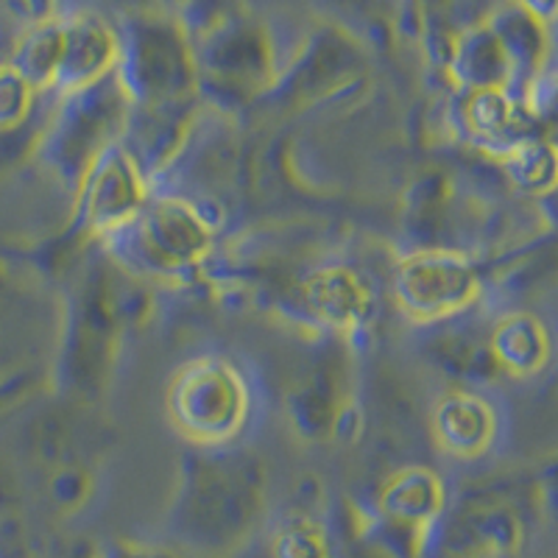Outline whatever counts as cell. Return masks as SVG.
Returning <instances> with one entry per match:
<instances>
[{"label": "cell", "mask_w": 558, "mask_h": 558, "mask_svg": "<svg viewBox=\"0 0 558 558\" xmlns=\"http://www.w3.org/2000/svg\"><path fill=\"white\" fill-rule=\"evenodd\" d=\"M121 59L114 78L132 107L193 101L196 96V57L193 43L173 14L140 9L123 26Z\"/></svg>", "instance_id": "1"}, {"label": "cell", "mask_w": 558, "mask_h": 558, "mask_svg": "<svg viewBox=\"0 0 558 558\" xmlns=\"http://www.w3.org/2000/svg\"><path fill=\"white\" fill-rule=\"evenodd\" d=\"M193 57L198 89L218 96H254L277 78L271 37L241 9L193 39Z\"/></svg>", "instance_id": "2"}, {"label": "cell", "mask_w": 558, "mask_h": 558, "mask_svg": "<svg viewBox=\"0 0 558 558\" xmlns=\"http://www.w3.org/2000/svg\"><path fill=\"white\" fill-rule=\"evenodd\" d=\"M134 268L162 277L191 271L213 248V229L193 204L162 198L146 204L137 216L118 229Z\"/></svg>", "instance_id": "3"}, {"label": "cell", "mask_w": 558, "mask_h": 558, "mask_svg": "<svg viewBox=\"0 0 558 558\" xmlns=\"http://www.w3.org/2000/svg\"><path fill=\"white\" fill-rule=\"evenodd\" d=\"M246 408V386L223 361L191 363L173 383V418L187 436L204 445H221L235 436Z\"/></svg>", "instance_id": "4"}, {"label": "cell", "mask_w": 558, "mask_h": 558, "mask_svg": "<svg viewBox=\"0 0 558 558\" xmlns=\"http://www.w3.org/2000/svg\"><path fill=\"white\" fill-rule=\"evenodd\" d=\"M483 277L470 257L461 252L425 248L400 263L393 291L413 318L436 322L450 318L481 296Z\"/></svg>", "instance_id": "5"}, {"label": "cell", "mask_w": 558, "mask_h": 558, "mask_svg": "<svg viewBox=\"0 0 558 558\" xmlns=\"http://www.w3.org/2000/svg\"><path fill=\"white\" fill-rule=\"evenodd\" d=\"M84 218L98 232H118L146 207V177L132 151L109 146L82 179Z\"/></svg>", "instance_id": "6"}, {"label": "cell", "mask_w": 558, "mask_h": 558, "mask_svg": "<svg viewBox=\"0 0 558 558\" xmlns=\"http://www.w3.org/2000/svg\"><path fill=\"white\" fill-rule=\"evenodd\" d=\"M121 59V34L98 14H73L62 20V59L57 84L64 93L96 87L114 76Z\"/></svg>", "instance_id": "7"}, {"label": "cell", "mask_w": 558, "mask_h": 558, "mask_svg": "<svg viewBox=\"0 0 558 558\" xmlns=\"http://www.w3.org/2000/svg\"><path fill=\"white\" fill-rule=\"evenodd\" d=\"M450 73L463 93H477V89H511V93H520L506 48H502L495 28L488 23L466 28L456 39L450 51Z\"/></svg>", "instance_id": "8"}, {"label": "cell", "mask_w": 558, "mask_h": 558, "mask_svg": "<svg viewBox=\"0 0 558 558\" xmlns=\"http://www.w3.org/2000/svg\"><path fill=\"white\" fill-rule=\"evenodd\" d=\"M302 293L313 316L336 330H352L366 322L372 311V293L366 282L349 268H324L313 274Z\"/></svg>", "instance_id": "9"}, {"label": "cell", "mask_w": 558, "mask_h": 558, "mask_svg": "<svg viewBox=\"0 0 558 558\" xmlns=\"http://www.w3.org/2000/svg\"><path fill=\"white\" fill-rule=\"evenodd\" d=\"M497 433L495 411L475 393H450L436 411L438 445L458 458H477Z\"/></svg>", "instance_id": "10"}, {"label": "cell", "mask_w": 558, "mask_h": 558, "mask_svg": "<svg viewBox=\"0 0 558 558\" xmlns=\"http://www.w3.org/2000/svg\"><path fill=\"white\" fill-rule=\"evenodd\" d=\"M492 355L511 375L531 377L550 361V332L536 316L511 313L495 327Z\"/></svg>", "instance_id": "11"}, {"label": "cell", "mask_w": 558, "mask_h": 558, "mask_svg": "<svg viewBox=\"0 0 558 558\" xmlns=\"http://www.w3.org/2000/svg\"><path fill=\"white\" fill-rule=\"evenodd\" d=\"M62 59V20L45 17L20 39L14 51V64L20 76L32 87H53Z\"/></svg>", "instance_id": "12"}, {"label": "cell", "mask_w": 558, "mask_h": 558, "mask_svg": "<svg viewBox=\"0 0 558 558\" xmlns=\"http://www.w3.org/2000/svg\"><path fill=\"white\" fill-rule=\"evenodd\" d=\"M508 177L531 193L553 191L558 184V148L547 140H531L502 157Z\"/></svg>", "instance_id": "13"}, {"label": "cell", "mask_w": 558, "mask_h": 558, "mask_svg": "<svg viewBox=\"0 0 558 558\" xmlns=\"http://www.w3.org/2000/svg\"><path fill=\"white\" fill-rule=\"evenodd\" d=\"M527 101L539 126V137L558 148V76L539 78L527 89Z\"/></svg>", "instance_id": "14"}, {"label": "cell", "mask_w": 558, "mask_h": 558, "mask_svg": "<svg viewBox=\"0 0 558 558\" xmlns=\"http://www.w3.org/2000/svg\"><path fill=\"white\" fill-rule=\"evenodd\" d=\"M32 84L14 68H0V123L17 121L32 104Z\"/></svg>", "instance_id": "15"}, {"label": "cell", "mask_w": 558, "mask_h": 558, "mask_svg": "<svg viewBox=\"0 0 558 558\" xmlns=\"http://www.w3.org/2000/svg\"><path fill=\"white\" fill-rule=\"evenodd\" d=\"M517 7L525 9L531 17H536L539 23H547V20H553L558 14V0H520Z\"/></svg>", "instance_id": "16"}, {"label": "cell", "mask_w": 558, "mask_h": 558, "mask_svg": "<svg viewBox=\"0 0 558 558\" xmlns=\"http://www.w3.org/2000/svg\"><path fill=\"white\" fill-rule=\"evenodd\" d=\"M28 3H32L39 17H48V12H51V0H28Z\"/></svg>", "instance_id": "17"}, {"label": "cell", "mask_w": 558, "mask_h": 558, "mask_svg": "<svg viewBox=\"0 0 558 558\" xmlns=\"http://www.w3.org/2000/svg\"><path fill=\"white\" fill-rule=\"evenodd\" d=\"M137 3H143V9H146V3H157V0H137Z\"/></svg>", "instance_id": "18"}]
</instances>
